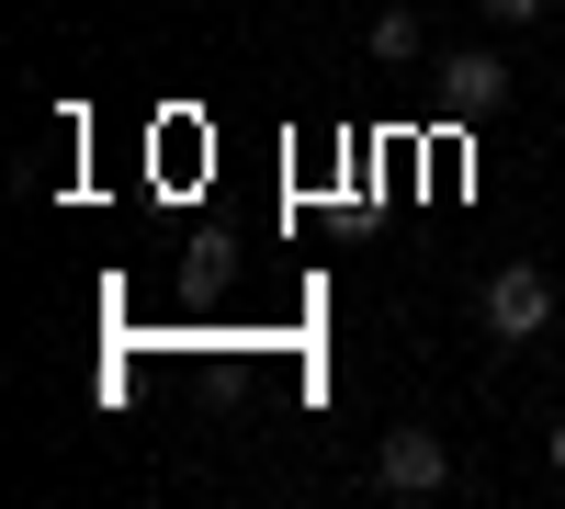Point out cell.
<instances>
[{"label": "cell", "mask_w": 565, "mask_h": 509, "mask_svg": "<svg viewBox=\"0 0 565 509\" xmlns=\"http://www.w3.org/2000/svg\"><path fill=\"white\" fill-rule=\"evenodd\" d=\"M430 91H441L452 125H487V114H509V91H521V79H509L498 45H441V57H430Z\"/></svg>", "instance_id": "1"}, {"label": "cell", "mask_w": 565, "mask_h": 509, "mask_svg": "<svg viewBox=\"0 0 565 509\" xmlns=\"http://www.w3.org/2000/svg\"><path fill=\"white\" fill-rule=\"evenodd\" d=\"M476 317H487V340H543L554 329V272L543 261H509V272H487V295H476Z\"/></svg>", "instance_id": "2"}, {"label": "cell", "mask_w": 565, "mask_h": 509, "mask_svg": "<svg viewBox=\"0 0 565 509\" xmlns=\"http://www.w3.org/2000/svg\"><path fill=\"white\" fill-rule=\"evenodd\" d=\"M373 487H385V498H441L452 487V442L430 420H396L385 442H373Z\"/></svg>", "instance_id": "3"}, {"label": "cell", "mask_w": 565, "mask_h": 509, "mask_svg": "<svg viewBox=\"0 0 565 509\" xmlns=\"http://www.w3.org/2000/svg\"><path fill=\"white\" fill-rule=\"evenodd\" d=\"M362 45H373V68H407V57H430V23H418L407 0H385V12H373V34H362Z\"/></svg>", "instance_id": "4"}, {"label": "cell", "mask_w": 565, "mask_h": 509, "mask_svg": "<svg viewBox=\"0 0 565 509\" xmlns=\"http://www.w3.org/2000/svg\"><path fill=\"white\" fill-rule=\"evenodd\" d=\"M487 23H543V0H476Z\"/></svg>", "instance_id": "5"}, {"label": "cell", "mask_w": 565, "mask_h": 509, "mask_svg": "<svg viewBox=\"0 0 565 509\" xmlns=\"http://www.w3.org/2000/svg\"><path fill=\"white\" fill-rule=\"evenodd\" d=\"M543 453H554V476H565V420H554V431H543Z\"/></svg>", "instance_id": "6"}]
</instances>
